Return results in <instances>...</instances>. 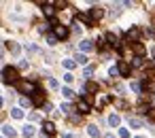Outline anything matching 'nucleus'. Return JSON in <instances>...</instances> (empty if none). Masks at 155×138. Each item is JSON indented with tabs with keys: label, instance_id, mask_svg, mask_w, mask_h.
<instances>
[{
	"label": "nucleus",
	"instance_id": "nucleus-20",
	"mask_svg": "<svg viewBox=\"0 0 155 138\" xmlns=\"http://www.w3.org/2000/svg\"><path fill=\"white\" fill-rule=\"evenodd\" d=\"M74 66H77V60H64V68L66 70H72Z\"/></svg>",
	"mask_w": 155,
	"mask_h": 138
},
{
	"label": "nucleus",
	"instance_id": "nucleus-28",
	"mask_svg": "<svg viewBox=\"0 0 155 138\" xmlns=\"http://www.w3.org/2000/svg\"><path fill=\"white\" fill-rule=\"evenodd\" d=\"M55 41H58L55 34H49V36H47V43H49V45H55Z\"/></svg>",
	"mask_w": 155,
	"mask_h": 138
},
{
	"label": "nucleus",
	"instance_id": "nucleus-24",
	"mask_svg": "<svg viewBox=\"0 0 155 138\" xmlns=\"http://www.w3.org/2000/svg\"><path fill=\"white\" fill-rule=\"evenodd\" d=\"M77 64H87V55L85 53H79L77 55Z\"/></svg>",
	"mask_w": 155,
	"mask_h": 138
},
{
	"label": "nucleus",
	"instance_id": "nucleus-31",
	"mask_svg": "<svg viewBox=\"0 0 155 138\" xmlns=\"http://www.w3.org/2000/svg\"><path fill=\"white\" fill-rule=\"evenodd\" d=\"M147 115H149V119H151V121H155V108H149V113H147Z\"/></svg>",
	"mask_w": 155,
	"mask_h": 138
},
{
	"label": "nucleus",
	"instance_id": "nucleus-1",
	"mask_svg": "<svg viewBox=\"0 0 155 138\" xmlns=\"http://www.w3.org/2000/svg\"><path fill=\"white\" fill-rule=\"evenodd\" d=\"M2 79H5L7 85H17V83H19V72H17V68H15V66H7V68L2 70Z\"/></svg>",
	"mask_w": 155,
	"mask_h": 138
},
{
	"label": "nucleus",
	"instance_id": "nucleus-21",
	"mask_svg": "<svg viewBox=\"0 0 155 138\" xmlns=\"http://www.w3.org/2000/svg\"><path fill=\"white\" fill-rule=\"evenodd\" d=\"M72 110H74V108H72L70 104H66V102L62 104V113H64V115H72Z\"/></svg>",
	"mask_w": 155,
	"mask_h": 138
},
{
	"label": "nucleus",
	"instance_id": "nucleus-15",
	"mask_svg": "<svg viewBox=\"0 0 155 138\" xmlns=\"http://www.w3.org/2000/svg\"><path fill=\"white\" fill-rule=\"evenodd\" d=\"M21 134H24V136H26V138H32V136H34V134H36V130H34V127H32V125H26V127H24V132H21Z\"/></svg>",
	"mask_w": 155,
	"mask_h": 138
},
{
	"label": "nucleus",
	"instance_id": "nucleus-19",
	"mask_svg": "<svg viewBox=\"0 0 155 138\" xmlns=\"http://www.w3.org/2000/svg\"><path fill=\"white\" fill-rule=\"evenodd\" d=\"M87 132H89V136H91V138H100V130H98L96 125H89V127H87Z\"/></svg>",
	"mask_w": 155,
	"mask_h": 138
},
{
	"label": "nucleus",
	"instance_id": "nucleus-4",
	"mask_svg": "<svg viewBox=\"0 0 155 138\" xmlns=\"http://www.w3.org/2000/svg\"><path fill=\"white\" fill-rule=\"evenodd\" d=\"M32 106H45V91H41V89H36L34 94H32Z\"/></svg>",
	"mask_w": 155,
	"mask_h": 138
},
{
	"label": "nucleus",
	"instance_id": "nucleus-2",
	"mask_svg": "<svg viewBox=\"0 0 155 138\" xmlns=\"http://www.w3.org/2000/svg\"><path fill=\"white\" fill-rule=\"evenodd\" d=\"M15 87H17L21 94H34V91H36V87H34V83H32V81H19Z\"/></svg>",
	"mask_w": 155,
	"mask_h": 138
},
{
	"label": "nucleus",
	"instance_id": "nucleus-10",
	"mask_svg": "<svg viewBox=\"0 0 155 138\" xmlns=\"http://www.w3.org/2000/svg\"><path fill=\"white\" fill-rule=\"evenodd\" d=\"M98 89H100V85H98V83H94V81H87V83H85V94H87V96L96 94Z\"/></svg>",
	"mask_w": 155,
	"mask_h": 138
},
{
	"label": "nucleus",
	"instance_id": "nucleus-27",
	"mask_svg": "<svg viewBox=\"0 0 155 138\" xmlns=\"http://www.w3.org/2000/svg\"><path fill=\"white\" fill-rule=\"evenodd\" d=\"M119 136H121V138H130V132H127L125 127H121V130H119Z\"/></svg>",
	"mask_w": 155,
	"mask_h": 138
},
{
	"label": "nucleus",
	"instance_id": "nucleus-30",
	"mask_svg": "<svg viewBox=\"0 0 155 138\" xmlns=\"http://www.w3.org/2000/svg\"><path fill=\"white\" fill-rule=\"evenodd\" d=\"M70 121H72V123H79V121H81V115H70Z\"/></svg>",
	"mask_w": 155,
	"mask_h": 138
},
{
	"label": "nucleus",
	"instance_id": "nucleus-16",
	"mask_svg": "<svg viewBox=\"0 0 155 138\" xmlns=\"http://www.w3.org/2000/svg\"><path fill=\"white\" fill-rule=\"evenodd\" d=\"M7 47H9V51H11V53H15V55L21 51V47H19L17 43H7Z\"/></svg>",
	"mask_w": 155,
	"mask_h": 138
},
{
	"label": "nucleus",
	"instance_id": "nucleus-25",
	"mask_svg": "<svg viewBox=\"0 0 155 138\" xmlns=\"http://www.w3.org/2000/svg\"><path fill=\"white\" fill-rule=\"evenodd\" d=\"M108 74H110V77H119V68H117V66H113V68L108 70Z\"/></svg>",
	"mask_w": 155,
	"mask_h": 138
},
{
	"label": "nucleus",
	"instance_id": "nucleus-37",
	"mask_svg": "<svg viewBox=\"0 0 155 138\" xmlns=\"http://www.w3.org/2000/svg\"><path fill=\"white\" fill-rule=\"evenodd\" d=\"M0 138H2V136H0Z\"/></svg>",
	"mask_w": 155,
	"mask_h": 138
},
{
	"label": "nucleus",
	"instance_id": "nucleus-8",
	"mask_svg": "<svg viewBox=\"0 0 155 138\" xmlns=\"http://www.w3.org/2000/svg\"><path fill=\"white\" fill-rule=\"evenodd\" d=\"M132 51H134V55H136V58H142V55L147 53V49H144V45H142V43H134V45H132Z\"/></svg>",
	"mask_w": 155,
	"mask_h": 138
},
{
	"label": "nucleus",
	"instance_id": "nucleus-22",
	"mask_svg": "<svg viewBox=\"0 0 155 138\" xmlns=\"http://www.w3.org/2000/svg\"><path fill=\"white\" fill-rule=\"evenodd\" d=\"M11 115H13V119H21V117H24V110H21V108H13Z\"/></svg>",
	"mask_w": 155,
	"mask_h": 138
},
{
	"label": "nucleus",
	"instance_id": "nucleus-33",
	"mask_svg": "<svg viewBox=\"0 0 155 138\" xmlns=\"http://www.w3.org/2000/svg\"><path fill=\"white\" fill-rule=\"evenodd\" d=\"M91 72H94V66H87V68H85V77H89Z\"/></svg>",
	"mask_w": 155,
	"mask_h": 138
},
{
	"label": "nucleus",
	"instance_id": "nucleus-32",
	"mask_svg": "<svg viewBox=\"0 0 155 138\" xmlns=\"http://www.w3.org/2000/svg\"><path fill=\"white\" fill-rule=\"evenodd\" d=\"M72 79H74V77H72V74H70V72H66V74H64V81H66V83H70V81H72Z\"/></svg>",
	"mask_w": 155,
	"mask_h": 138
},
{
	"label": "nucleus",
	"instance_id": "nucleus-11",
	"mask_svg": "<svg viewBox=\"0 0 155 138\" xmlns=\"http://www.w3.org/2000/svg\"><path fill=\"white\" fill-rule=\"evenodd\" d=\"M43 134L53 136V134H55V125H53L51 121H43Z\"/></svg>",
	"mask_w": 155,
	"mask_h": 138
},
{
	"label": "nucleus",
	"instance_id": "nucleus-14",
	"mask_svg": "<svg viewBox=\"0 0 155 138\" xmlns=\"http://www.w3.org/2000/svg\"><path fill=\"white\" fill-rule=\"evenodd\" d=\"M2 134L9 136V138H15V127H11V125H2Z\"/></svg>",
	"mask_w": 155,
	"mask_h": 138
},
{
	"label": "nucleus",
	"instance_id": "nucleus-35",
	"mask_svg": "<svg viewBox=\"0 0 155 138\" xmlns=\"http://www.w3.org/2000/svg\"><path fill=\"white\" fill-rule=\"evenodd\" d=\"M0 106H2V98H0Z\"/></svg>",
	"mask_w": 155,
	"mask_h": 138
},
{
	"label": "nucleus",
	"instance_id": "nucleus-9",
	"mask_svg": "<svg viewBox=\"0 0 155 138\" xmlns=\"http://www.w3.org/2000/svg\"><path fill=\"white\" fill-rule=\"evenodd\" d=\"M117 68H119V74H121V77H127V74L132 72V66H130L127 62H119Z\"/></svg>",
	"mask_w": 155,
	"mask_h": 138
},
{
	"label": "nucleus",
	"instance_id": "nucleus-13",
	"mask_svg": "<svg viewBox=\"0 0 155 138\" xmlns=\"http://www.w3.org/2000/svg\"><path fill=\"white\" fill-rule=\"evenodd\" d=\"M79 47H81V51H91L96 45H94L91 41H81V43H79Z\"/></svg>",
	"mask_w": 155,
	"mask_h": 138
},
{
	"label": "nucleus",
	"instance_id": "nucleus-3",
	"mask_svg": "<svg viewBox=\"0 0 155 138\" xmlns=\"http://www.w3.org/2000/svg\"><path fill=\"white\" fill-rule=\"evenodd\" d=\"M102 17H104V9H102V7H91V9H89V19H91V24L100 21Z\"/></svg>",
	"mask_w": 155,
	"mask_h": 138
},
{
	"label": "nucleus",
	"instance_id": "nucleus-17",
	"mask_svg": "<svg viewBox=\"0 0 155 138\" xmlns=\"http://www.w3.org/2000/svg\"><path fill=\"white\" fill-rule=\"evenodd\" d=\"M119 121H121V119H119V115H110V117H108V125H110V127H117V125H119Z\"/></svg>",
	"mask_w": 155,
	"mask_h": 138
},
{
	"label": "nucleus",
	"instance_id": "nucleus-6",
	"mask_svg": "<svg viewBox=\"0 0 155 138\" xmlns=\"http://www.w3.org/2000/svg\"><path fill=\"white\" fill-rule=\"evenodd\" d=\"M53 34H55V38H58V41H64V38H68V28L60 24L58 28H53Z\"/></svg>",
	"mask_w": 155,
	"mask_h": 138
},
{
	"label": "nucleus",
	"instance_id": "nucleus-18",
	"mask_svg": "<svg viewBox=\"0 0 155 138\" xmlns=\"http://www.w3.org/2000/svg\"><path fill=\"white\" fill-rule=\"evenodd\" d=\"M127 121H130L132 127H142V119H138V117H130Z\"/></svg>",
	"mask_w": 155,
	"mask_h": 138
},
{
	"label": "nucleus",
	"instance_id": "nucleus-5",
	"mask_svg": "<svg viewBox=\"0 0 155 138\" xmlns=\"http://www.w3.org/2000/svg\"><path fill=\"white\" fill-rule=\"evenodd\" d=\"M138 38H140V30H138V28H130L127 34H125V41L134 45V43H138Z\"/></svg>",
	"mask_w": 155,
	"mask_h": 138
},
{
	"label": "nucleus",
	"instance_id": "nucleus-29",
	"mask_svg": "<svg viewBox=\"0 0 155 138\" xmlns=\"http://www.w3.org/2000/svg\"><path fill=\"white\" fill-rule=\"evenodd\" d=\"M49 87H51V89H58V81H55V79H49Z\"/></svg>",
	"mask_w": 155,
	"mask_h": 138
},
{
	"label": "nucleus",
	"instance_id": "nucleus-34",
	"mask_svg": "<svg viewBox=\"0 0 155 138\" xmlns=\"http://www.w3.org/2000/svg\"><path fill=\"white\" fill-rule=\"evenodd\" d=\"M104 138H115V136L113 134H104Z\"/></svg>",
	"mask_w": 155,
	"mask_h": 138
},
{
	"label": "nucleus",
	"instance_id": "nucleus-12",
	"mask_svg": "<svg viewBox=\"0 0 155 138\" xmlns=\"http://www.w3.org/2000/svg\"><path fill=\"white\" fill-rule=\"evenodd\" d=\"M43 13L53 19V15H55V5H43Z\"/></svg>",
	"mask_w": 155,
	"mask_h": 138
},
{
	"label": "nucleus",
	"instance_id": "nucleus-36",
	"mask_svg": "<svg viewBox=\"0 0 155 138\" xmlns=\"http://www.w3.org/2000/svg\"><path fill=\"white\" fill-rule=\"evenodd\" d=\"M136 138H142V136H136Z\"/></svg>",
	"mask_w": 155,
	"mask_h": 138
},
{
	"label": "nucleus",
	"instance_id": "nucleus-23",
	"mask_svg": "<svg viewBox=\"0 0 155 138\" xmlns=\"http://www.w3.org/2000/svg\"><path fill=\"white\" fill-rule=\"evenodd\" d=\"M62 94H64V98H68V100H70V98L74 96V91H72L70 87H64V89H62Z\"/></svg>",
	"mask_w": 155,
	"mask_h": 138
},
{
	"label": "nucleus",
	"instance_id": "nucleus-26",
	"mask_svg": "<svg viewBox=\"0 0 155 138\" xmlns=\"http://www.w3.org/2000/svg\"><path fill=\"white\" fill-rule=\"evenodd\" d=\"M19 102H21V106H32V100L30 98H21Z\"/></svg>",
	"mask_w": 155,
	"mask_h": 138
},
{
	"label": "nucleus",
	"instance_id": "nucleus-7",
	"mask_svg": "<svg viewBox=\"0 0 155 138\" xmlns=\"http://www.w3.org/2000/svg\"><path fill=\"white\" fill-rule=\"evenodd\" d=\"M77 110H79L81 115L91 113V102H87V100H79V102H77Z\"/></svg>",
	"mask_w": 155,
	"mask_h": 138
}]
</instances>
